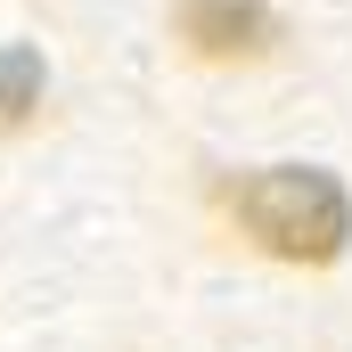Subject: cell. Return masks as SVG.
<instances>
[{"label":"cell","instance_id":"2","mask_svg":"<svg viewBox=\"0 0 352 352\" xmlns=\"http://www.w3.org/2000/svg\"><path fill=\"white\" fill-rule=\"evenodd\" d=\"M173 33L205 66H246V58H270L278 16L270 0H173Z\"/></svg>","mask_w":352,"mask_h":352},{"label":"cell","instance_id":"3","mask_svg":"<svg viewBox=\"0 0 352 352\" xmlns=\"http://www.w3.org/2000/svg\"><path fill=\"white\" fill-rule=\"evenodd\" d=\"M41 107V58L33 50H0V131H16Z\"/></svg>","mask_w":352,"mask_h":352},{"label":"cell","instance_id":"1","mask_svg":"<svg viewBox=\"0 0 352 352\" xmlns=\"http://www.w3.org/2000/svg\"><path fill=\"white\" fill-rule=\"evenodd\" d=\"M230 221L278 263H336L352 238V197L320 164H263L230 188Z\"/></svg>","mask_w":352,"mask_h":352}]
</instances>
